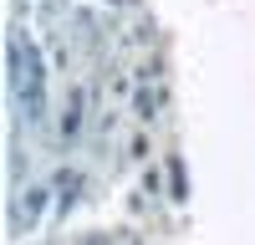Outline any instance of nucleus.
I'll list each match as a JSON object with an SVG mask.
<instances>
[{"mask_svg": "<svg viewBox=\"0 0 255 245\" xmlns=\"http://www.w3.org/2000/svg\"><path fill=\"white\" fill-rule=\"evenodd\" d=\"M41 199H46V189H26V194H20V204H15V220L36 225V215H41Z\"/></svg>", "mask_w": 255, "mask_h": 245, "instance_id": "20e7f679", "label": "nucleus"}, {"mask_svg": "<svg viewBox=\"0 0 255 245\" xmlns=\"http://www.w3.org/2000/svg\"><path fill=\"white\" fill-rule=\"evenodd\" d=\"M82 128V92H67V113H61V138H77Z\"/></svg>", "mask_w": 255, "mask_h": 245, "instance_id": "f03ea898", "label": "nucleus"}, {"mask_svg": "<svg viewBox=\"0 0 255 245\" xmlns=\"http://www.w3.org/2000/svg\"><path fill=\"white\" fill-rule=\"evenodd\" d=\"M133 118H138V122H153V118H158V92L138 87V92H133Z\"/></svg>", "mask_w": 255, "mask_h": 245, "instance_id": "7ed1b4c3", "label": "nucleus"}, {"mask_svg": "<svg viewBox=\"0 0 255 245\" xmlns=\"http://www.w3.org/2000/svg\"><path fill=\"white\" fill-rule=\"evenodd\" d=\"M77 189H82V174H77V169H61V174H56V199H61V210H72V204H77Z\"/></svg>", "mask_w": 255, "mask_h": 245, "instance_id": "f257e3e1", "label": "nucleus"}, {"mask_svg": "<svg viewBox=\"0 0 255 245\" xmlns=\"http://www.w3.org/2000/svg\"><path fill=\"white\" fill-rule=\"evenodd\" d=\"M168 189H174V199H189V184H184V163L179 158L168 163Z\"/></svg>", "mask_w": 255, "mask_h": 245, "instance_id": "39448f33", "label": "nucleus"}]
</instances>
